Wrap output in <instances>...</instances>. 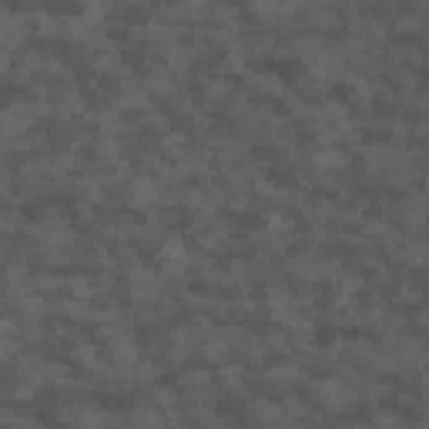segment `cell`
<instances>
[{
  "instance_id": "cell-1",
  "label": "cell",
  "mask_w": 429,
  "mask_h": 429,
  "mask_svg": "<svg viewBox=\"0 0 429 429\" xmlns=\"http://www.w3.org/2000/svg\"><path fill=\"white\" fill-rule=\"evenodd\" d=\"M316 392H319V399L326 406H332V409H345V406L355 403V392L349 389L345 379H326V382L316 386Z\"/></svg>"
},
{
  "instance_id": "cell-2",
  "label": "cell",
  "mask_w": 429,
  "mask_h": 429,
  "mask_svg": "<svg viewBox=\"0 0 429 429\" xmlns=\"http://www.w3.org/2000/svg\"><path fill=\"white\" fill-rule=\"evenodd\" d=\"M131 289L138 299H161V275L154 268H135L131 272Z\"/></svg>"
},
{
  "instance_id": "cell-3",
  "label": "cell",
  "mask_w": 429,
  "mask_h": 429,
  "mask_svg": "<svg viewBox=\"0 0 429 429\" xmlns=\"http://www.w3.org/2000/svg\"><path fill=\"white\" fill-rule=\"evenodd\" d=\"M252 416L262 423V426H278L285 419V409L278 403H255L252 406Z\"/></svg>"
},
{
  "instance_id": "cell-4",
  "label": "cell",
  "mask_w": 429,
  "mask_h": 429,
  "mask_svg": "<svg viewBox=\"0 0 429 429\" xmlns=\"http://www.w3.org/2000/svg\"><path fill=\"white\" fill-rule=\"evenodd\" d=\"M158 198H161V188H158L154 181H135V185H131V202L141 205V208H144V205H154Z\"/></svg>"
},
{
  "instance_id": "cell-5",
  "label": "cell",
  "mask_w": 429,
  "mask_h": 429,
  "mask_svg": "<svg viewBox=\"0 0 429 429\" xmlns=\"http://www.w3.org/2000/svg\"><path fill=\"white\" fill-rule=\"evenodd\" d=\"M27 34V27L21 24V21H13V17H7V21H0V44L4 47H11V44H21Z\"/></svg>"
},
{
  "instance_id": "cell-6",
  "label": "cell",
  "mask_w": 429,
  "mask_h": 429,
  "mask_svg": "<svg viewBox=\"0 0 429 429\" xmlns=\"http://www.w3.org/2000/svg\"><path fill=\"white\" fill-rule=\"evenodd\" d=\"M181 386H185L191 396H202V392L212 389V379H208V372H188V376L181 379Z\"/></svg>"
},
{
  "instance_id": "cell-7",
  "label": "cell",
  "mask_w": 429,
  "mask_h": 429,
  "mask_svg": "<svg viewBox=\"0 0 429 429\" xmlns=\"http://www.w3.org/2000/svg\"><path fill=\"white\" fill-rule=\"evenodd\" d=\"M131 429H161V416L151 413V409H138L131 416Z\"/></svg>"
},
{
  "instance_id": "cell-8",
  "label": "cell",
  "mask_w": 429,
  "mask_h": 429,
  "mask_svg": "<svg viewBox=\"0 0 429 429\" xmlns=\"http://www.w3.org/2000/svg\"><path fill=\"white\" fill-rule=\"evenodd\" d=\"M171 74L168 71H154L151 77H148V91H161V94H171Z\"/></svg>"
},
{
  "instance_id": "cell-9",
  "label": "cell",
  "mask_w": 429,
  "mask_h": 429,
  "mask_svg": "<svg viewBox=\"0 0 429 429\" xmlns=\"http://www.w3.org/2000/svg\"><path fill=\"white\" fill-rule=\"evenodd\" d=\"M252 88L255 91H268V94H278V91H282V84H278L275 74H255L252 77Z\"/></svg>"
},
{
  "instance_id": "cell-10",
  "label": "cell",
  "mask_w": 429,
  "mask_h": 429,
  "mask_svg": "<svg viewBox=\"0 0 429 429\" xmlns=\"http://www.w3.org/2000/svg\"><path fill=\"white\" fill-rule=\"evenodd\" d=\"M316 164L322 168V171L342 168V154H339V151H319V154H316Z\"/></svg>"
},
{
  "instance_id": "cell-11",
  "label": "cell",
  "mask_w": 429,
  "mask_h": 429,
  "mask_svg": "<svg viewBox=\"0 0 429 429\" xmlns=\"http://www.w3.org/2000/svg\"><path fill=\"white\" fill-rule=\"evenodd\" d=\"M268 376L275 379V382H282V386H289V382H295V379H299V369H295V366H275Z\"/></svg>"
},
{
  "instance_id": "cell-12",
  "label": "cell",
  "mask_w": 429,
  "mask_h": 429,
  "mask_svg": "<svg viewBox=\"0 0 429 429\" xmlns=\"http://www.w3.org/2000/svg\"><path fill=\"white\" fill-rule=\"evenodd\" d=\"M205 355H208V359H212V362H222V359H225V355H228V345H225V342H222V339H218V342H208V345H205Z\"/></svg>"
},
{
  "instance_id": "cell-13",
  "label": "cell",
  "mask_w": 429,
  "mask_h": 429,
  "mask_svg": "<svg viewBox=\"0 0 429 429\" xmlns=\"http://www.w3.org/2000/svg\"><path fill=\"white\" fill-rule=\"evenodd\" d=\"M225 386H228V389H235V392L245 386V379H241V369H225Z\"/></svg>"
},
{
  "instance_id": "cell-14",
  "label": "cell",
  "mask_w": 429,
  "mask_h": 429,
  "mask_svg": "<svg viewBox=\"0 0 429 429\" xmlns=\"http://www.w3.org/2000/svg\"><path fill=\"white\" fill-rule=\"evenodd\" d=\"M154 399H158V406L171 409V406H175V392L171 389H154Z\"/></svg>"
}]
</instances>
